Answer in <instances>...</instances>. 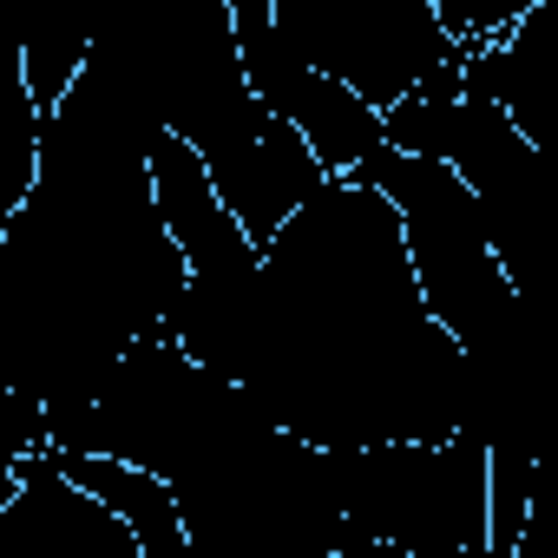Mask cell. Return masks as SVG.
<instances>
[{"label": "cell", "mask_w": 558, "mask_h": 558, "mask_svg": "<svg viewBox=\"0 0 558 558\" xmlns=\"http://www.w3.org/2000/svg\"><path fill=\"white\" fill-rule=\"evenodd\" d=\"M243 401L310 447L440 440L466 427V355L427 316L395 204L329 171L256 250Z\"/></svg>", "instance_id": "1"}, {"label": "cell", "mask_w": 558, "mask_h": 558, "mask_svg": "<svg viewBox=\"0 0 558 558\" xmlns=\"http://www.w3.org/2000/svg\"><path fill=\"white\" fill-rule=\"evenodd\" d=\"M349 178L375 184L395 204L414 290H421L427 316L466 355V381H473L466 395L499 388V375L519 362V283L506 276V263L493 256V236L480 223V204H473L466 178L447 158L395 151L388 138Z\"/></svg>", "instance_id": "2"}, {"label": "cell", "mask_w": 558, "mask_h": 558, "mask_svg": "<svg viewBox=\"0 0 558 558\" xmlns=\"http://www.w3.org/2000/svg\"><path fill=\"white\" fill-rule=\"evenodd\" d=\"M329 486L336 558H486V440L473 427L329 447Z\"/></svg>", "instance_id": "3"}, {"label": "cell", "mask_w": 558, "mask_h": 558, "mask_svg": "<svg viewBox=\"0 0 558 558\" xmlns=\"http://www.w3.org/2000/svg\"><path fill=\"white\" fill-rule=\"evenodd\" d=\"M269 21L290 53L362 93L375 112L460 53L434 0H269Z\"/></svg>", "instance_id": "4"}, {"label": "cell", "mask_w": 558, "mask_h": 558, "mask_svg": "<svg viewBox=\"0 0 558 558\" xmlns=\"http://www.w3.org/2000/svg\"><path fill=\"white\" fill-rule=\"evenodd\" d=\"M0 558H145V551L125 532V519L40 447L21 460L14 499L0 506Z\"/></svg>", "instance_id": "5"}, {"label": "cell", "mask_w": 558, "mask_h": 558, "mask_svg": "<svg viewBox=\"0 0 558 558\" xmlns=\"http://www.w3.org/2000/svg\"><path fill=\"white\" fill-rule=\"evenodd\" d=\"M145 184H151V204H158L165 236L184 256V276H243V269H256V243L243 236V223L217 197L210 171L165 125L145 138Z\"/></svg>", "instance_id": "6"}, {"label": "cell", "mask_w": 558, "mask_h": 558, "mask_svg": "<svg viewBox=\"0 0 558 558\" xmlns=\"http://www.w3.org/2000/svg\"><path fill=\"white\" fill-rule=\"evenodd\" d=\"M93 499H106L119 519H125V532L138 538V551L145 558H191V545H184V512H178V493H171V480L165 473H151V466H138V460H119V453H86V447H47Z\"/></svg>", "instance_id": "7"}, {"label": "cell", "mask_w": 558, "mask_h": 558, "mask_svg": "<svg viewBox=\"0 0 558 558\" xmlns=\"http://www.w3.org/2000/svg\"><path fill=\"white\" fill-rule=\"evenodd\" d=\"M40 106L21 80V40H0V230L21 210L40 171Z\"/></svg>", "instance_id": "8"}, {"label": "cell", "mask_w": 558, "mask_h": 558, "mask_svg": "<svg viewBox=\"0 0 558 558\" xmlns=\"http://www.w3.org/2000/svg\"><path fill=\"white\" fill-rule=\"evenodd\" d=\"M538 512V453L525 440H486V558H519Z\"/></svg>", "instance_id": "9"}]
</instances>
